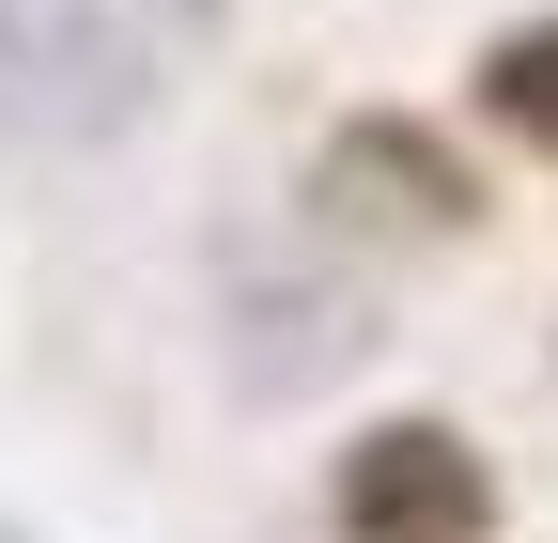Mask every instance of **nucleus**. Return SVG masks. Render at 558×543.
<instances>
[{
    "label": "nucleus",
    "mask_w": 558,
    "mask_h": 543,
    "mask_svg": "<svg viewBox=\"0 0 558 543\" xmlns=\"http://www.w3.org/2000/svg\"><path fill=\"white\" fill-rule=\"evenodd\" d=\"M156 47L140 0H0V141H124L171 94Z\"/></svg>",
    "instance_id": "obj_1"
},
{
    "label": "nucleus",
    "mask_w": 558,
    "mask_h": 543,
    "mask_svg": "<svg viewBox=\"0 0 558 543\" xmlns=\"http://www.w3.org/2000/svg\"><path fill=\"white\" fill-rule=\"evenodd\" d=\"M311 218L373 233V249H465L481 218H497V186H481V156L435 109H341L311 141Z\"/></svg>",
    "instance_id": "obj_2"
},
{
    "label": "nucleus",
    "mask_w": 558,
    "mask_h": 543,
    "mask_svg": "<svg viewBox=\"0 0 558 543\" xmlns=\"http://www.w3.org/2000/svg\"><path fill=\"white\" fill-rule=\"evenodd\" d=\"M326 543H497V450L435 403L357 420L326 450Z\"/></svg>",
    "instance_id": "obj_3"
},
{
    "label": "nucleus",
    "mask_w": 558,
    "mask_h": 543,
    "mask_svg": "<svg viewBox=\"0 0 558 543\" xmlns=\"http://www.w3.org/2000/svg\"><path fill=\"white\" fill-rule=\"evenodd\" d=\"M465 109H481V141H512V156L558 171V0L543 16H497L465 47Z\"/></svg>",
    "instance_id": "obj_4"
},
{
    "label": "nucleus",
    "mask_w": 558,
    "mask_h": 543,
    "mask_svg": "<svg viewBox=\"0 0 558 543\" xmlns=\"http://www.w3.org/2000/svg\"><path fill=\"white\" fill-rule=\"evenodd\" d=\"M140 16H156V32H186V47H218V32H233V0H140Z\"/></svg>",
    "instance_id": "obj_5"
},
{
    "label": "nucleus",
    "mask_w": 558,
    "mask_h": 543,
    "mask_svg": "<svg viewBox=\"0 0 558 543\" xmlns=\"http://www.w3.org/2000/svg\"><path fill=\"white\" fill-rule=\"evenodd\" d=\"M0 543H32V528H0Z\"/></svg>",
    "instance_id": "obj_6"
}]
</instances>
